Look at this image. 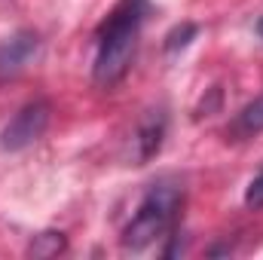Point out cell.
<instances>
[{
	"mask_svg": "<svg viewBox=\"0 0 263 260\" xmlns=\"http://www.w3.org/2000/svg\"><path fill=\"white\" fill-rule=\"evenodd\" d=\"M147 12H150L147 0H120L101 22L95 34V65H92L95 86L110 89L129 73Z\"/></svg>",
	"mask_w": 263,
	"mask_h": 260,
	"instance_id": "cell-1",
	"label": "cell"
},
{
	"mask_svg": "<svg viewBox=\"0 0 263 260\" xmlns=\"http://www.w3.org/2000/svg\"><path fill=\"white\" fill-rule=\"evenodd\" d=\"M184 208V187L175 178H159L156 184H150V190L138 202L132 220L123 230V248L141 251L147 245H153L156 239H165L175 233L178 217Z\"/></svg>",
	"mask_w": 263,
	"mask_h": 260,
	"instance_id": "cell-2",
	"label": "cell"
},
{
	"mask_svg": "<svg viewBox=\"0 0 263 260\" xmlns=\"http://www.w3.org/2000/svg\"><path fill=\"white\" fill-rule=\"evenodd\" d=\"M49 117H52V107L46 98H34L28 101L6 126L0 132V147L3 150H25L31 147L34 141L43 138V132L49 126Z\"/></svg>",
	"mask_w": 263,
	"mask_h": 260,
	"instance_id": "cell-3",
	"label": "cell"
},
{
	"mask_svg": "<svg viewBox=\"0 0 263 260\" xmlns=\"http://www.w3.org/2000/svg\"><path fill=\"white\" fill-rule=\"evenodd\" d=\"M40 52V37L34 31H15L0 43V83L15 80Z\"/></svg>",
	"mask_w": 263,
	"mask_h": 260,
	"instance_id": "cell-4",
	"label": "cell"
},
{
	"mask_svg": "<svg viewBox=\"0 0 263 260\" xmlns=\"http://www.w3.org/2000/svg\"><path fill=\"white\" fill-rule=\"evenodd\" d=\"M165 132H168V114L165 107H156V110H147L135 129V159L138 162H147L153 159L159 150H162V141H165Z\"/></svg>",
	"mask_w": 263,
	"mask_h": 260,
	"instance_id": "cell-5",
	"label": "cell"
},
{
	"mask_svg": "<svg viewBox=\"0 0 263 260\" xmlns=\"http://www.w3.org/2000/svg\"><path fill=\"white\" fill-rule=\"evenodd\" d=\"M257 132H263V95L254 98L248 107H242V110L236 114V120H233V126L227 129V135H233V138H251V135H257Z\"/></svg>",
	"mask_w": 263,
	"mask_h": 260,
	"instance_id": "cell-6",
	"label": "cell"
},
{
	"mask_svg": "<svg viewBox=\"0 0 263 260\" xmlns=\"http://www.w3.org/2000/svg\"><path fill=\"white\" fill-rule=\"evenodd\" d=\"M28 251L34 257H52V254L65 251V236L62 233H40V236H34V242H31Z\"/></svg>",
	"mask_w": 263,
	"mask_h": 260,
	"instance_id": "cell-7",
	"label": "cell"
},
{
	"mask_svg": "<svg viewBox=\"0 0 263 260\" xmlns=\"http://www.w3.org/2000/svg\"><path fill=\"white\" fill-rule=\"evenodd\" d=\"M196 34V25H184V28H175L172 34H168V40H165V49L168 52H175V49H184L187 43H190V37Z\"/></svg>",
	"mask_w": 263,
	"mask_h": 260,
	"instance_id": "cell-8",
	"label": "cell"
},
{
	"mask_svg": "<svg viewBox=\"0 0 263 260\" xmlns=\"http://www.w3.org/2000/svg\"><path fill=\"white\" fill-rule=\"evenodd\" d=\"M245 205L248 208H263V169L251 178V184L245 190Z\"/></svg>",
	"mask_w": 263,
	"mask_h": 260,
	"instance_id": "cell-9",
	"label": "cell"
},
{
	"mask_svg": "<svg viewBox=\"0 0 263 260\" xmlns=\"http://www.w3.org/2000/svg\"><path fill=\"white\" fill-rule=\"evenodd\" d=\"M257 34H260V37H263V18H260V22H257Z\"/></svg>",
	"mask_w": 263,
	"mask_h": 260,
	"instance_id": "cell-10",
	"label": "cell"
}]
</instances>
